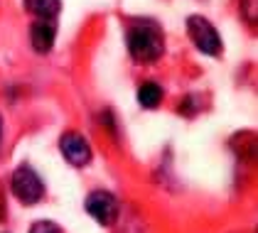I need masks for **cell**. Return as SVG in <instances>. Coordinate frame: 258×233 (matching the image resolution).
I'll return each mask as SVG.
<instances>
[{
  "instance_id": "obj_1",
  "label": "cell",
  "mask_w": 258,
  "mask_h": 233,
  "mask_svg": "<svg viewBox=\"0 0 258 233\" xmlns=\"http://www.w3.org/2000/svg\"><path fill=\"white\" fill-rule=\"evenodd\" d=\"M125 44L131 57L136 59L138 64H153L162 57L165 52V35L155 20L140 18L136 20L128 32H125Z\"/></svg>"
},
{
  "instance_id": "obj_2",
  "label": "cell",
  "mask_w": 258,
  "mask_h": 233,
  "mask_svg": "<svg viewBox=\"0 0 258 233\" xmlns=\"http://www.w3.org/2000/svg\"><path fill=\"white\" fill-rule=\"evenodd\" d=\"M10 187H13V194L18 196V201L25 204V206H35L44 199V182L30 165H20L13 172Z\"/></svg>"
},
{
  "instance_id": "obj_3",
  "label": "cell",
  "mask_w": 258,
  "mask_h": 233,
  "mask_svg": "<svg viewBox=\"0 0 258 233\" xmlns=\"http://www.w3.org/2000/svg\"><path fill=\"white\" fill-rule=\"evenodd\" d=\"M187 35L192 39V44L197 47L202 54L217 57L221 54V37H219L217 27L202 15H189L187 18Z\"/></svg>"
},
{
  "instance_id": "obj_4",
  "label": "cell",
  "mask_w": 258,
  "mask_h": 233,
  "mask_svg": "<svg viewBox=\"0 0 258 233\" xmlns=\"http://www.w3.org/2000/svg\"><path fill=\"white\" fill-rule=\"evenodd\" d=\"M84 206H86V214L91 216L99 226H111L118 218V199L111 192H103V189L91 192L86 196Z\"/></svg>"
},
{
  "instance_id": "obj_5",
  "label": "cell",
  "mask_w": 258,
  "mask_h": 233,
  "mask_svg": "<svg viewBox=\"0 0 258 233\" xmlns=\"http://www.w3.org/2000/svg\"><path fill=\"white\" fill-rule=\"evenodd\" d=\"M59 150L64 160L74 167H86L91 162V145L81 133H64L59 140Z\"/></svg>"
},
{
  "instance_id": "obj_6",
  "label": "cell",
  "mask_w": 258,
  "mask_h": 233,
  "mask_svg": "<svg viewBox=\"0 0 258 233\" xmlns=\"http://www.w3.org/2000/svg\"><path fill=\"white\" fill-rule=\"evenodd\" d=\"M54 37H57V32H54V25L49 20H37L30 27V44L40 54H47L54 47Z\"/></svg>"
},
{
  "instance_id": "obj_7",
  "label": "cell",
  "mask_w": 258,
  "mask_h": 233,
  "mask_svg": "<svg viewBox=\"0 0 258 233\" xmlns=\"http://www.w3.org/2000/svg\"><path fill=\"white\" fill-rule=\"evenodd\" d=\"M27 13L40 20H54L61 10V0H25Z\"/></svg>"
},
{
  "instance_id": "obj_8",
  "label": "cell",
  "mask_w": 258,
  "mask_h": 233,
  "mask_svg": "<svg viewBox=\"0 0 258 233\" xmlns=\"http://www.w3.org/2000/svg\"><path fill=\"white\" fill-rule=\"evenodd\" d=\"M162 98H165V91L155 81H148V84H143L138 89V101L143 108H158L162 103Z\"/></svg>"
},
{
  "instance_id": "obj_9",
  "label": "cell",
  "mask_w": 258,
  "mask_h": 233,
  "mask_svg": "<svg viewBox=\"0 0 258 233\" xmlns=\"http://www.w3.org/2000/svg\"><path fill=\"white\" fill-rule=\"evenodd\" d=\"M30 233H64V231L54 221H37V223L30 226Z\"/></svg>"
},
{
  "instance_id": "obj_10",
  "label": "cell",
  "mask_w": 258,
  "mask_h": 233,
  "mask_svg": "<svg viewBox=\"0 0 258 233\" xmlns=\"http://www.w3.org/2000/svg\"><path fill=\"white\" fill-rule=\"evenodd\" d=\"M241 10H243V18L248 22H256L258 13H256V0H241Z\"/></svg>"
},
{
  "instance_id": "obj_11",
  "label": "cell",
  "mask_w": 258,
  "mask_h": 233,
  "mask_svg": "<svg viewBox=\"0 0 258 233\" xmlns=\"http://www.w3.org/2000/svg\"><path fill=\"white\" fill-rule=\"evenodd\" d=\"M5 218V204H3V196H0V221Z\"/></svg>"
},
{
  "instance_id": "obj_12",
  "label": "cell",
  "mask_w": 258,
  "mask_h": 233,
  "mask_svg": "<svg viewBox=\"0 0 258 233\" xmlns=\"http://www.w3.org/2000/svg\"><path fill=\"white\" fill-rule=\"evenodd\" d=\"M0 142H3V118H0Z\"/></svg>"
}]
</instances>
